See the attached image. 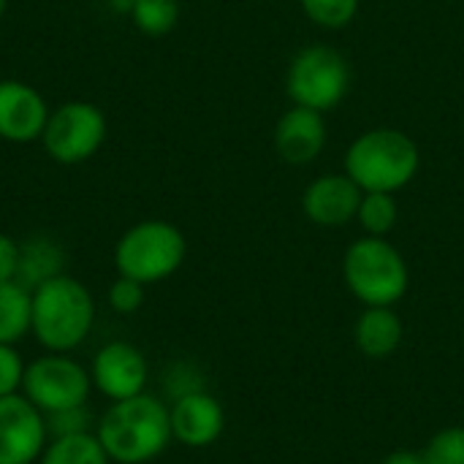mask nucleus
<instances>
[{
    "instance_id": "4be33fe9",
    "label": "nucleus",
    "mask_w": 464,
    "mask_h": 464,
    "mask_svg": "<svg viewBox=\"0 0 464 464\" xmlns=\"http://www.w3.org/2000/svg\"><path fill=\"white\" fill-rule=\"evenodd\" d=\"M427 464H464V427H446L424 446Z\"/></svg>"
},
{
    "instance_id": "f257e3e1",
    "label": "nucleus",
    "mask_w": 464,
    "mask_h": 464,
    "mask_svg": "<svg viewBox=\"0 0 464 464\" xmlns=\"http://www.w3.org/2000/svg\"><path fill=\"white\" fill-rule=\"evenodd\" d=\"M95 435L111 462H152L174 440L171 411L150 394L111 402V408L101 416Z\"/></svg>"
},
{
    "instance_id": "bb28decb",
    "label": "nucleus",
    "mask_w": 464,
    "mask_h": 464,
    "mask_svg": "<svg viewBox=\"0 0 464 464\" xmlns=\"http://www.w3.org/2000/svg\"><path fill=\"white\" fill-rule=\"evenodd\" d=\"M381 464H427L421 451H392Z\"/></svg>"
},
{
    "instance_id": "b1692460",
    "label": "nucleus",
    "mask_w": 464,
    "mask_h": 464,
    "mask_svg": "<svg viewBox=\"0 0 464 464\" xmlns=\"http://www.w3.org/2000/svg\"><path fill=\"white\" fill-rule=\"evenodd\" d=\"M24 362L16 345H0V397H11L22 392L24 383Z\"/></svg>"
},
{
    "instance_id": "20e7f679",
    "label": "nucleus",
    "mask_w": 464,
    "mask_h": 464,
    "mask_svg": "<svg viewBox=\"0 0 464 464\" xmlns=\"http://www.w3.org/2000/svg\"><path fill=\"white\" fill-rule=\"evenodd\" d=\"M348 291L364 307H394L408 294V264L402 253L383 237L356 239L343 258Z\"/></svg>"
},
{
    "instance_id": "1a4fd4ad",
    "label": "nucleus",
    "mask_w": 464,
    "mask_h": 464,
    "mask_svg": "<svg viewBox=\"0 0 464 464\" xmlns=\"http://www.w3.org/2000/svg\"><path fill=\"white\" fill-rule=\"evenodd\" d=\"M46 419L24 397H0V464H33L46 449Z\"/></svg>"
},
{
    "instance_id": "2eb2a0df",
    "label": "nucleus",
    "mask_w": 464,
    "mask_h": 464,
    "mask_svg": "<svg viewBox=\"0 0 464 464\" xmlns=\"http://www.w3.org/2000/svg\"><path fill=\"white\" fill-rule=\"evenodd\" d=\"M405 337L402 318L394 307H364V313L353 324L356 348L367 359H389Z\"/></svg>"
},
{
    "instance_id": "ddd939ff",
    "label": "nucleus",
    "mask_w": 464,
    "mask_h": 464,
    "mask_svg": "<svg viewBox=\"0 0 464 464\" xmlns=\"http://www.w3.org/2000/svg\"><path fill=\"white\" fill-rule=\"evenodd\" d=\"M169 411H171V435L188 449H207L226 430L223 405L201 389L177 397Z\"/></svg>"
},
{
    "instance_id": "a878e982",
    "label": "nucleus",
    "mask_w": 464,
    "mask_h": 464,
    "mask_svg": "<svg viewBox=\"0 0 464 464\" xmlns=\"http://www.w3.org/2000/svg\"><path fill=\"white\" fill-rule=\"evenodd\" d=\"M19 258H22V245L14 237L0 234V283L16 280V275H19Z\"/></svg>"
},
{
    "instance_id": "4468645a",
    "label": "nucleus",
    "mask_w": 464,
    "mask_h": 464,
    "mask_svg": "<svg viewBox=\"0 0 464 464\" xmlns=\"http://www.w3.org/2000/svg\"><path fill=\"white\" fill-rule=\"evenodd\" d=\"M324 144H326V122L324 114L315 109L294 106L280 117L275 128V147L285 163L294 166L313 163L321 155Z\"/></svg>"
},
{
    "instance_id": "f3484780",
    "label": "nucleus",
    "mask_w": 464,
    "mask_h": 464,
    "mask_svg": "<svg viewBox=\"0 0 464 464\" xmlns=\"http://www.w3.org/2000/svg\"><path fill=\"white\" fill-rule=\"evenodd\" d=\"M63 264H65V253L57 242H52L46 237H33L30 242L22 245L16 280L33 291L35 285L63 275Z\"/></svg>"
},
{
    "instance_id": "0eeeda50",
    "label": "nucleus",
    "mask_w": 464,
    "mask_h": 464,
    "mask_svg": "<svg viewBox=\"0 0 464 464\" xmlns=\"http://www.w3.org/2000/svg\"><path fill=\"white\" fill-rule=\"evenodd\" d=\"M109 136V122L101 106L90 101H65L49 111L41 144L54 163L76 166L98 155Z\"/></svg>"
},
{
    "instance_id": "5701e85b",
    "label": "nucleus",
    "mask_w": 464,
    "mask_h": 464,
    "mask_svg": "<svg viewBox=\"0 0 464 464\" xmlns=\"http://www.w3.org/2000/svg\"><path fill=\"white\" fill-rule=\"evenodd\" d=\"M144 304V283L130 280V277H117L109 288V307L117 315H133Z\"/></svg>"
},
{
    "instance_id": "6ab92c4d",
    "label": "nucleus",
    "mask_w": 464,
    "mask_h": 464,
    "mask_svg": "<svg viewBox=\"0 0 464 464\" xmlns=\"http://www.w3.org/2000/svg\"><path fill=\"white\" fill-rule=\"evenodd\" d=\"M130 19L139 33H144L150 38H160L177 27L179 3L177 0H133Z\"/></svg>"
},
{
    "instance_id": "393cba45",
    "label": "nucleus",
    "mask_w": 464,
    "mask_h": 464,
    "mask_svg": "<svg viewBox=\"0 0 464 464\" xmlns=\"http://www.w3.org/2000/svg\"><path fill=\"white\" fill-rule=\"evenodd\" d=\"M44 419H46V432H49L52 438H65V435L87 432V421H90L84 405L68 408V411H57V413L44 416Z\"/></svg>"
},
{
    "instance_id": "7ed1b4c3",
    "label": "nucleus",
    "mask_w": 464,
    "mask_h": 464,
    "mask_svg": "<svg viewBox=\"0 0 464 464\" xmlns=\"http://www.w3.org/2000/svg\"><path fill=\"white\" fill-rule=\"evenodd\" d=\"M421 166L416 141L394 128H375L362 133L345 152V174L364 193H397Z\"/></svg>"
},
{
    "instance_id": "39448f33",
    "label": "nucleus",
    "mask_w": 464,
    "mask_h": 464,
    "mask_svg": "<svg viewBox=\"0 0 464 464\" xmlns=\"http://www.w3.org/2000/svg\"><path fill=\"white\" fill-rule=\"evenodd\" d=\"M188 256L185 234L169 220H141L114 245L117 275L144 285L171 277Z\"/></svg>"
},
{
    "instance_id": "a211bd4d",
    "label": "nucleus",
    "mask_w": 464,
    "mask_h": 464,
    "mask_svg": "<svg viewBox=\"0 0 464 464\" xmlns=\"http://www.w3.org/2000/svg\"><path fill=\"white\" fill-rule=\"evenodd\" d=\"M41 464H111L98 435L79 432L65 438H52L41 454Z\"/></svg>"
},
{
    "instance_id": "9d476101",
    "label": "nucleus",
    "mask_w": 464,
    "mask_h": 464,
    "mask_svg": "<svg viewBox=\"0 0 464 464\" xmlns=\"http://www.w3.org/2000/svg\"><path fill=\"white\" fill-rule=\"evenodd\" d=\"M90 378H92V386L103 397H109L111 402H122V400L144 394L150 367H147L144 353L136 345L114 340V343H106L95 353Z\"/></svg>"
},
{
    "instance_id": "aec40b11",
    "label": "nucleus",
    "mask_w": 464,
    "mask_h": 464,
    "mask_svg": "<svg viewBox=\"0 0 464 464\" xmlns=\"http://www.w3.org/2000/svg\"><path fill=\"white\" fill-rule=\"evenodd\" d=\"M356 218L362 228L367 231V237H386L397 226V218H400L394 193H364Z\"/></svg>"
},
{
    "instance_id": "cd10ccee",
    "label": "nucleus",
    "mask_w": 464,
    "mask_h": 464,
    "mask_svg": "<svg viewBox=\"0 0 464 464\" xmlns=\"http://www.w3.org/2000/svg\"><path fill=\"white\" fill-rule=\"evenodd\" d=\"M111 8H114L117 14H130L133 0H111Z\"/></svg>"
},
{
    "instance_id": "412c9836",
    "label": "nucleus",
    "mask_w": 464,
    "mask_h": 464,
    "mask_svg": "<svg viewBox=\"0 0 464 464\" xmlns=\"http://www.w3.org/2000/svg\"><path fill=\"white\" fill-rule=\"evenodd\" d=\"M302 8L310 22L326 30L348 27L359 14V0H302Z\"/></svg>"
},
{
    "instance_id": "6e6552de",
    "label": "nucleus",
    "mask_w": 464,
    "mask_h": 464,
    "mask_svg": "<svg viewBox=\"0 0 464 464\" xmlns=\"http://www.w3.org/2000/svg\"><path fill=\"white\" fill-rule=\"evenodd\" d=\"M92 389L90 372L73 362L68 353H46L27 364L22 394L44 413H57L68 408H79L87 402Z\"/></svg>"
},
{
    "instance_id": "c85d7f7f",
    "label": "nucleus",
    "mask_w": 464,
    "mask_h": 464,
    "mask_svg": "<svg viewBox=\"0 0 464 464\" xmlns=\"http://www.w3.org/2000/svg\"><path fill=\"white\" fill-rule=\"evenodd\" d=\"M5 5H8V0H0V19H3V14H5Z\"/></svg>"
},
{
    "instance_id": "f03ea898",
    "label": "nucleus",
    "mask_w": 464,
    "mask_h": 464,
    "mask_svg": "<svg viewBox=\"0 0 464 464\" xmlns=\"http://www.w3.org/2000/svg\"><path fill=\"white\" fill-rule=\"evenodd\" d=\"M95 324V302L84 283L57 275L33 288V334L49 353L79 348Z\"/></svg>"
},
{
    "instance_id": "f8f14e48",
    "label": "nucleus",
    "mask_w": 464,
    "mask_h": 464,
    "mask_svg": "<svg viewBox=\"0 0 464 464\" xmlns=\"http://www.w3.org/2000/svg\"><path fill=\"white\" fill-rule=\"evenodd\" d=\"M364 190L348 174H324L313 179L302 196L304 218L315 226L337 228L356 218Z\"/></svg>"
},
{
    "instance_id": "9b49d317",
    "label": "nucleus",
    "mask_w": 464,
    "mask_h": 464,
    "mask_svg": "<svg viewBox=\"0 0 464 464\" xmlns=\"http://www.w3.org/2000/svg\"><path fill=\"white\" fill-rule=\"evenodd\" d=\"M49 106L44 95L19 79H0V139L8 144H30L38 141L46 120Z\"/></svg>"
},
{
    "instance_id": "423d86ee",
    "label": "nucleus",
    "mask_w": 464,
    "mask_h": 464,
    "mask_svg": "<svg viewBox=\"0 0 464 464\" xmlns=\"http://www.w3.org/2000/svg\"><path fill=\"white\" fill-rule=\"evenodd\" d=\"M351 87L348 60L332 46H307L302 49L285 76V92L294 106L332 111L343 103Z\"/></svg>"
},
{
    "instance_id": "dca6fc26",
    "label": "nucleus",
    "mask_w": 464,
    "mask_h": 464,
    "mask_svg": "<svg viewBox=\"0 0 464 464\" xmlns=\"http://www.w3.org/2000/svg\"><path fill=\"white\" fill-rule=\"evenodd\" d=\"M33 332V291L19 280L0 283V345H16Z\"/></svg>"
}]
</instances>
